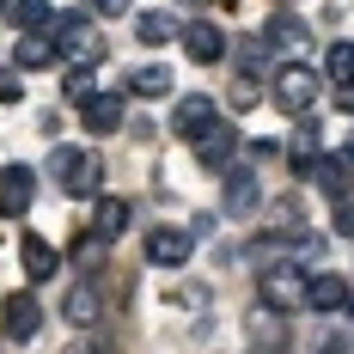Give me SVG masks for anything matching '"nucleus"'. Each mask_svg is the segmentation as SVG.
<instances>
[{
    "label": "nucleus",
    "mask_w": 354,
    "mask_h": 354,
    "mask_svg": "<svg viewBox=\"0 0 354 354\" xmlns=\"http://www.w3.org/2000/svg\"><path fill=\"white\" fill-rule=\"evenodd\" d=\"M92 86H98V62H73V68L62 73V92H68V98H80V104L92 98Z\"/></svg>",
    "instance_id": "4be33fe9"
},
{
    "label": "nucleus",
    "mask_w": 354,
    "mask_h": 354,
    "mask_svg": "<svg viewBox=\"0 0 354 354\" xmlns=\"http://www.w3.org/2000/svg\"><path fill=\"white\" fill-rule=\"evenodd\" d=\"M208 122H214V98H208V92H196V98H183V104H177V116H171V129L183 135V141H196V135H202Z\"/></svg>",
    "instance_id": "f3484780"
},
{
    "label": "nucleus",
    "mask_w": 354,
    "mask_h": 354,
    "mask_svg": "<svg viewBox=\"0 0 354 354\" xmlns=\"http://www.w3.org/2000/svg\"><path fill=\"white\" fill-rule=\"evenodd\" d=\"M49 177H55L62 196H98L104 165H98L92 147H55V153H49Z\"/></svg>",
    "instance_id": "f257e3e1"
},
{
    "label": "nucleus",
    "mask_w": 354,
    "mask_h": 354,
    "mask_svg": "<svg viewBox=\"0 0 354 354\" xmlns=\"http://www.w3.org/2000/svg\"><path fill=\"white\" fill-rule=\"evenodd\" d=\"M324 80L354 86V43H330V55H324Z\"/></svg>",
    "instance_id": "5701e85b"
},
{
    "label": "nucleus",
    "mask_w": 354,
    "mask_h": 354,
    "mask_svg": "<svg viewBox=\"0 0 354 354\" xmlns=\"http://www.w3.org/2000/svg\"><path fill=\"white\" fill-rule=\"evenodd\" d=\"M342 110H348V116H354V86H342Z\"/></svg>",
    "instance_id": "7c9ffc66"
},
{
    "label": "nucleus",
    "mask_w": 354,
    "mask_h": 354,
    "mask_svg": "<svg viewBox=\"0 0 354 354\" xmlns=\"http://www.w3.org/2000/svg\"><path fill=\"white\" fill-rule=\"evenodd\" d=\"M80 122H86L92 135H110V129H122V122H129V104H122V92H98V98H86V104H80Z\"/></svg>",
    "instance_id": "9b49d317"
},
{
    "label": "nucleus",
    "mask_w": 354,
    "mask_h": 354,
    "mask_svg": "<svg viewBox=\"0 0 354 354\" xmlns=\"http://www.w3.org/2000/svg\"><path fill=\"white\" fill-rule=\"evenodd\" d=\"M165 92H171V68L165 62H141L129 73V86H122V98H165Z\"/></svg>",
    "instance_id": "4468645a"
},
{
    "label": "nucleus",
    "mask_w": 354,
    "mask_h": 354,
    "mask_svg": "<svg viewBox=\"0 0 354 354\" xmlns=\"http://www.w3.org/2000/svg\"><path fill=\"white\" fill-rule=\"evenodd\" d=\"M6 12H12V25H19L25 37H37V31H49V25H55L49 0H6Z\"/></svg>",
    "instance_id": "aec40b11"
},
{
    "label": "nucleus",
    "mask_w": 354,
    "mask_h": 354,
    "mask_svg": "<svg viewBox=\"0 0 354 354\" xmlns=\"http://www.w3.org/2000/svg\"><path fill=\"white\" fill-rule=\"evenodd\" d=\"M0 6H6V0H0Z\"/></svg>",
    "instance_id": "72a5a7b5"
},
{
    "label": "nucleus",
    "mask_w": 354,
    "mask_h": 354,
    "mask_svg": "<svg viewBox=\"0 0 354 354\" xmlns=\"http://www.w3.org/2000/svg\"><path fill=\"white\" fill-rule=\"evenodd\" d=\"M189 232L183 226H153L147 232V263H159V269H177V263H189Z\"/></svg>",
    "instance_id": "9d476101"
},
{
    "label": "nucleus",
    "mask_w": 354,
    "mask_h": 354,
    "mask_svg": "<svg viewBox=\"0 0 354 354\" xmlns=\"http://www.w3.org/2000/svg\"><path fill=\"white\" fill-rule=\"evenodd\" d=\"M177 37H183V55L202 62V68H214V62L226 55V31H220L214 19H189V25H177Z\"/></svg>",
    "instance_id": "0eeeda50"
},
{
    "label": "nucleus",
    "mask_w": 354,
    "mask_h": 354,
    "mask_svg": "<svg viewBox=\"0 0 354 354\" xmlns=\"http://www.w3.org/2000/svg\"><path fill=\"white\" fill-rule=\"evenodd\" d=\"M49 55H55V49H49L43 37H19V49H12L19 68H49Z\"/></svg>",
    "instance_id": "393cba45"
},
{
    "label": "nucleus",
    "mask_w": 354,
    "mask_h": 354,
    "mask_svg": "<svg viewBox=\"0 0 354 354\" xmlns=\"http://www.w3.org/2000/svg\"><path fill=\"white\" fill-rule=\"evenodd\" d=\"M49 49H55L62 62H104V43H98V31H92L86 12H62V19L49 25Z\"/></svg>",
    "instance_id": "f03ea898"
},
{
    "label": "nucleus",
    "mask_w": 354,
    "mask_h": 354,
    "mask_svg": "<svg viewBox=\"0 0 354 354\" xmlns=\"http://www.w3.org/2000/svg\"><path fill=\"white\" fill-rule=\"evenodd\" d=\"M330 226H336L342 239H354V189H348V196H336V214H330Z\"/></svg>",
    "instance_id": "bb28decb"
},
{
    "label": "nucleus",
    "mask_w": 354,
    "mask_h": 354,
    "mask_svg": "<svg viewBox=\"0 0 354 354\" xmlns=\"http://www.w3.org/2000/svg\"><path fill=\"white\" fill-rule=\"evenodd\" d=\"M269 43H275V49H287V55H293V62H299V49H306V43H312V25H306V19H299V12H275V19H269Z\"/></svg>",
    "instance_id": "ddd939ff"
},
{
    "label": "nucleus",
    "mask_w": 354,
    "mask_h": 354,
    "mask_svg": "<svg viewBox=\"0 0 354 354\" xmlns=\"http://www.w3.org/2000/svg\"><path fill=\"white\" fill-rule=\"evenodd\" d=\"M263 208V183L257 171H239V165H226V196H220V214L226 220H245V214Z\"/></svg>",
    "instance_id": "6e6552de"
},
{
    "label": "nucleus",
    "mask_w": 354,
    "mask_h": 354,
    "mask_svg": "<svg viewBox=\"0 0 354 354\" xmlns=\"http://www.w3.org/2000/svg\"><path fill=\"white\" fill-rule=\"evenodd\" d=\"M312 354H348V342H342V336H318V342H312Z\"/></svg>",
    "instance_id": "c85d7f7f"
},
{
    "label": "nucleus",
    "mask_w": 354,
    "mask_h": 354,
    "mask_svg": "<svg viewBox=\"0 0 354 354\" xmlns=\"http://www.w3.org/2000/svg\"><path fill=\"white\" fill-rule=\"evenodd\" d=\"M0 330H6V342H31L37 330H43V306H37V293H6V306H0Z\"/></svg>",
    "instance_id": "39448f33"
},
{
    "label": "nucleus",
    "mask_w": 354,
    "mask_h": 354,
    "mask_svg": "<svg viewBox=\"0 0 354 354\" xmlns=\"http://www.w3.org/2000/svg\"><path fill=\"white\" fill-rule=\"evenodd\" d=\"M342 159H348V165H354V135H348V153H342Z\"/></svg>",
    "instance_id": "2f4dec72"
},
{
    "label": "nucleus",
    "mask_w": 354,
    "mask_h": 354,
    "mask_svg": "<svg viewBox=\"0 0 354 354\" xmlns=\"http://www.w3.org/2000/svg\"><path fill=\"white\" fill-rule=\"evenodd\" d=\"M348 318H354V287H348Z\"/></svg>",
    "instance_id": "473e14b6"
},
{
    "label": "nucleus",
    "mask_w": 354,
    "mask_h": 354,
    "mask_svg": "<svg viewBox=\"0 0 354 354\" xmlns=\"http://www.w3.org/2000/svg\"><path fill=\"white\" fill-rule=\"evenodd\" d=\"M232 147H239V129H232V122H208V129L196 135V165H202V171H226V165H232Z\"/></svg>",
    "instance_id": "1a4fd4ad"
},
{
    "label": "nucleus",
    "mask_w": 354,
    "mask_h": 354,
    "mask_svg": "<svg viewBox=\"0 0 354 354\" xmlns=\"http://www.w3.org/2000/svg\"><path fill=\"white\" fill-rule=\"evenodd\" d=\"M318 86L324 73L306 68V62H287V68H275V104L287 110V116H306V110L318 104Z\"/></svg>",
    "instance_id": "7ed1b4c3"
},
{
    "label": "nucleus",
    "mask_w": 354,
    "mask_h": 354,
    "mask_svg": "<svg viewBox=\"0 0 354 354\" xmlns=\"http://www.w3.org/2000/svg\"><path fill=\"white\" fill-rule=\"evenodd\" d=\"M135 37H141L147 49H159V43H171V37H177L171 12H141V19H135Z\"/></svg>",
    "instance_id": "412c9836"
},
{
    "label": "nucleus",
    "mask_w": 354,
    "mask_h": 354,
    "mask_svg": "<svg viewBox=\"0 0 354 354\" xmlns=\"http://www.w3.org/2000/svg\"><path fill=\"white\" fill-rule=\"evenodd\" d=\"M98 257H104V239H98V232H86V239L73 245V263H80V269H98Z\"/></svg>",
    "instance_id": "a878e982"
},
{
    "label": "nucleus",
    "mask_w": 354,
    "mask_h": 354,
    "mask_svg": "<svg viewBox=\"0 0 354 354\" xmlns=\"http://www.w3.org/2000/svg\"><path fill=\"white\" fill-rule=\"evenodd\" d=\"M312 183H318L324 196L336 202V196H348V189H354V165H348V159H330V153H318V165H312Z\"/></svg>",
    "instance_id": "dca6fc26"
},
{
    "label": "nucleus",
    "mask_w": 354,
    "mask_h": 354,
    "mask_svg": "<svg viewBox=\"0 0 354 354\" xmlns=\"http://www.w3.org/2000/svg\"><path fill=\"white\" fill-rule=\"evenodd\" d=\"M306 269H293V263H275V269H263V306L269 312H293V306H306Z\"/></svg>",
    "instance_id": "20e7f679"
},
{
    "label": "nucleus",
    "mask_w": 354,
    "mask_h": 354,
    "mask_svg": "<svg viewBox=\"0 0 354 354\" xmlns=\"http://www.w3.org/2000/svg\"><path fill=\"white\" fill-rule=\"evenodd\" d=\"M62 312H68V324H98V312H104V293H98L92 281H80L68 299H62Z\"/></svg>",
    "instance_id": "6ab92c4d"
},
{
    "label": "nucleus",
    "mask_w": 354,
    "mask_h": 354,
    "mask_svg": "<svg viewBox=\"0 0 354 354\" xmlns=\"http://www.w3.org/2000/svg\"><path fill=\"white\" fill-rule=\"evenodd\" d=\"M92 6H98L104 19H116V12H129V0H92Z\"/></svg>",
    "instance_id": "c756f323"
},
{
    "label": "nucleus",
    "mask_w": 354,
    "mask_h": 354,
    "mask_svg": "<svg viewBox=\"0 0 354 354\" xmlns=\"http://www.w3.org/2000/svg\"><path fill=\"white\" fill-rule=\"evenodd\" d=\"M129 220H135V214H129V202H122V196H98V214H92V232H98L104 245H116V239L129 232Z\"/></svg>",
    "instance_id": "2eb2a0df"
},
{
    "label": "nucleus",
    "mask_w": 354,
    "mask_h": 354,
    "mask_svg": "<svg viewBox=\"0 0 354 354\" xmlns=\"http://www.w3.org/2000/svg\"><path fill=\"white\" fill-rule=\"evenodd\" d=\"M19 263H25L31 281H49V275L62 269V250L49 245V239H37V232H25V239H19Z\"/></svg>",
    "instance_id": "f8f14e48"
},
{
    "label": "nucleus",
    "mask_w": 354,
    "mask_h": 354,
    "mask_svg": "<svg viewBox=\"0 0 354 354\" xmlns=\"http://www.w3.org/2000/svg\"><path fill=\"white\" fill-rule=\"evenodd\" d=\"M37 196V171L31 165H0V214L6 220H25Z\"/></svg>",
    "instance_id": "423d86ee"
},
{
    "label": "nucleus",
    "mask_w": 354,
    "mask_h": 354,
    "mask_svg": "<svg viewBox=\"0 0 354 354\" xmlns=\"http://www.w3.org/2000/svg\"><path fill=\"white\" fill-rule=\"evenodd\" d=\"M306 306H312V312H342V306H348V281H342V275H312V281H306Z\"/></svg>",
    "instance_id": "a211bd4d"
},
{
    "label": "nucleus",
    "mask_w": 354,
    "mask_h": 354,
    "mask_svg": "<svg viewBox=\"0 0 354 354\" xmlns=\"http://www.w3.org/2000/svg\"><path fill=\"white\" fill-rule=\"evenodd\" d=\"M263 68H269V49H263L257 37H245V43H239V80H257Z\"/></svg>",
    "instance_id": "b1692460"
},
{
    "label": "nucleus",
    "mask_w": 354,
    "mask_h": 354,
    "mask_svg": "<svg viewBox=\"0 0 354 354\" xmlns=\"http://www.w3.org/2000/svg\"><path fill=\"white\" fill-rule=\"evenodd\" d=\"M25 98V86H19V73L12 68H0V104H19Z\"/></svg>",
    "instance_id": "cd10ccee"
}]
</instances>
